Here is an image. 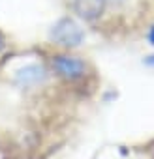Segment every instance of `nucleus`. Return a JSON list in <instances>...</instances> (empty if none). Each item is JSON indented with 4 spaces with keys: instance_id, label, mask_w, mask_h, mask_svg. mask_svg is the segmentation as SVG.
<instances>
[{
    "instance_id": "39448f33",
    "label": "nucleus",
    "mask_w": 154,
    "mask_h": 159,
    "mask_svg": "<svg viewBox=\"0 0 154 159\" xmlns=\"http://www.w3.org/2000/svg\"><path fill=\"white\" fill-rule=\"evenodd\" d=\"M147 39H148V43L154 47V25L148 28V32H147Z\"/></svg>"
},
{
    "instance_id": "423d86ee",
    "label": "nucleus",
    "mask_w": 154,
    "mask_h": 159,
    "mask_svg": "<svg viewBox=\"0 0 154 159\" xmlns=\"http://www.w3.org/2000/svg\"><path fill=\"white\" fill-rule=\"evenodd\" d=\"M126 0H105V4H111V6H122Z\"/></svg>"
},
{
    "instance_id": "20e7f679",
    "label": "nucleus",
    "mask_w": 154,
    "mask_h": 159,
    "mask_svg": "<svg viewBox=\"0 0 154 159\" xmlns=\"http://www.w3.org/2000/svg\"><path fill=\"white\" fill-rule=\"evenodd\" d=\"M105 10V0H73V11L85 21H96Z\"/></svg>"
},
{
    "instance_id": "f257e3e1",
    "label": "nucleus",
    "mask_w": 154,
    "mask_h": 159,
    "mask_svg": "<svg viewBox=\"0 0 154 159\" xmlns=\"http://www.w3.org/2000/svg\"><path fill=\"white\" fill-rule=\"evenodd\" d=\"M51 67L60 79H64L68 83L83 81L89 73L87 62L79 56H73V54H55L51 58Z\"/></svg>"
},
{
    "instance_id": "0eeeda50",
    "label": "nucleus",
    "mask_w": 154,
    "mask_h": 159,
    "mask_svg": "<svg viewBox=\"0 0 154 159\" xmlns=\"http://www.w3.org/2000/svg\"><path fill=\"white\" fill-rule=\"evenodd\" d=\"M4 49H6V39H4L2 36H0V52H2Z\"/></svg>"
},
{
    "instance_id": "f03ea898",
    "label": "nucleus",
    "mask_w": 154,
    "mask_h": 159,
    "mask_svg": "<svg viewBox=\"0 0 154 159\" xmlns=\"http://www.w3.org/2000/svg\"><path fill=\"white\" fill-rule=\"evenodd\" d=\"M49 38L51 41H55L56 45L60 47H66V49H73V47H79L85 39V32L83 28L77 25L73 19L70 17H64L60 19L49 32Z\"/></svg>"
},
{
    "instance_id": "7ed1b4c3",
    "label": "nucleus",
    "mask_w": 154,
    "mask_h": 159,
    "mask_svg": "<svg viewBox=\"0 0 154 159\" xmlns=\"http://www.w3.org/2000/svg\"><path fill=\"white\" fill-rule=\"evenodd\" d=\"M49 77V71L41 64H26L15 71V83L21 88H36L41 86Z\"/></svg>"
}]
</instances>
